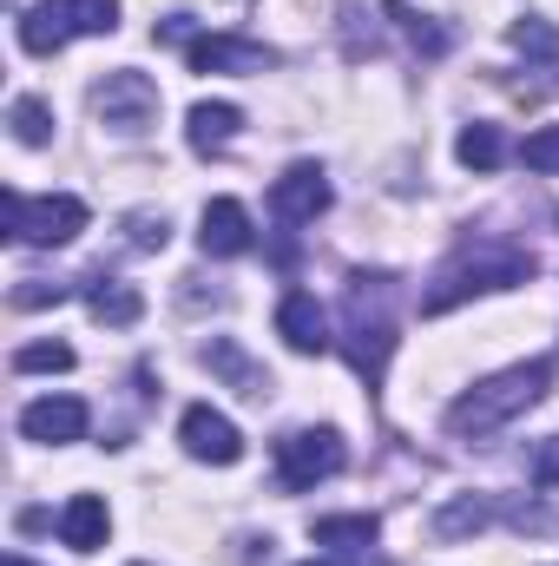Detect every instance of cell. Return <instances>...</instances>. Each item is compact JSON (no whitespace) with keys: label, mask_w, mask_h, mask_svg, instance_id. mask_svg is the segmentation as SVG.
Instances as JSON below:
<instances>
[{"label":"cell","mask_w":559,"mask_h":566,"mask_svg":"<svg viewBox=\"0 0 559 566\" xmlns=\"http://www.w3.org/2000/svg\"><path fill=\"white\" fill-rule=\"evenodd\" d=\"M547 389H553V363H514V369H500V376H487V382H474L467 396L447 402V434L481 441V434L507 428L514 416H527Z\"/></svg>","instance_id":"cell-1"},{"label":"cell","mask_w":559,"mask_h":566,"mask_svg":"<svg viewBox=\"0 0 559 566\" xmlns=\"http://www.w3.org/2000/svg\"><path fill=\"white\" fill-rule=\"evenodd\" d=\"M534 277V258L527 251H514V244H481V251H461L434 290L421 296V310L428 316H441V310H454V303H467V296H481V290H514V283Z\"/></svg>","instance_id":"cell-2"},{"label":"cell","mask_w":559,"mask_h":566,"mask_svg":"<svg viewBox=\"0 0 559 566\" xmlns=\"http://www.w3.org/2000/svg\"><path fill=\"white\" fill-rule=\"evenodd\" d=\"M389 296H395V283L369 277V271H356L349 277V363L369 376V382H382L389 376V356H395V316H389Z\"/></svg>","instance_id":"cell-3"},{"label":"cell","mask_w":559,"mask_h":566,"mask_svg":"<svg viewBox=\"0 0 559 566\" xmlns=\"http://www.w3.org/2000/svg\"><path fill=\"white\" fill-rule=\"evenodd\" d=\"M0 211H7V238H13V244H33V251L73 244V238L86 231V205H80L73 191H46V198H20V191H7Z\"/></svg>","instance_id":"cell-4"},{"label":"cell","mask_w":559,"mask_h":566,"mask_svg":"<svg viewBox=\"0 0 559 566\" xmlns=\"http://www.w3.org/2000/svg\"><path fill=\"white\" fill-rule=\"evenodd\" d=\"M342 461H349V448H342L336 428H296V434L277 441V481L289 494H309L316 481H336Z\"/></svg>","instance_id":"cell-5"},{"label":"cell","mask_w":559,"mask_h":566,"mask_svg":"<svg viewBox=\"0 0 559 566\" xmlns=\"http://www.w3.org/2000/svg\"><path fill=\"white\" fill-rule=\"evenodd\" d=\"M93 113H99L113 133H145V126L158 119V80H151V73H133V66L106 73V80L93 86Z\"/></svg>","instance_id":"cell-6"},{"label":"cell","mask_w":559,"mask_h":566,"mask_svg":"<svg viewBox=\"0 0 559 566\" xmlns=\"http://www.w3.org/2000/svg\"><path fill=\"white\" fill-rule=\"evenodd\" d=\"M178 441H184L191 461H211V468H231V461L244 454L238 422H231L224 409H211V402H191V409L178 416Z\"/></svg>","instance_id":"cell-7"},{"label":"cell","mask_w":559,"mask_h":566,"mask_svg":"<svg viewBox=\"0 0 559 566\" xmlns=\"http://www.w3.org/2000/svg\"><path fill=\"white\" fill-rule=\"evenodd\" d=\"M86 428H93V409H86L80 396H40V402H27V409H20V434H27V441H40V448L86 441Z\"/></svg>","instance_id":"cell-8"},{"label":"cell","mask_w":559,"mask_h":566,"mask_svg":"<svg viewBox=\"0 0 559 566\" xmlns=\"http://www.w3.org/2000/svg\"><path fill=\"white\" fill-rule=\"evenodd\" d=\"M184 60H191V73H271V66H277L271 46L238 40V33H198V40L184 46Z\"/></svg>","instance_id":"cell-9"},{"label":"cell","mask_w":559,"mask_h":566,"mask_svg":"<svg viewBox=\"0 0 559 566\" xmlns=\"http://www.w3.org/2000/svg\"><path fill=\"white\" fill-rule=\"evenodd\" d=\"M329 198H336V191H329L323 165H309V158L289 165L277 185H271V211H277L283 224H316V218L329 211Z\"/></svg>","instance_id":"cell-10"},{"label":"cell","mask_w":559,"mask_h":566,"mask_svg":"<svg viewBox=\"0 0 559 566\" xmlns=\"http://www.w3.org/2000/svg\"><path fill=\"white\" fill-rule=\"evenodd\" d=\"M277 336L296 356H323V349H329V316H323V303H316L309 290H289L277 303Z\"/></svg>","instance_id":"cell-11"},{"label":"cell","mask_w":559,"mask_h":566,"mask_svg":"<svg viewBox=\"0 0 559 566\" xmlns=\"http://www.w3.org/2000/svg\"><path fill=\"white\" fill-rule=\"evenodd\" d=\"M198 244H204V258H244L251 251V211L238 198H211L198 218Z\"/></svg>","instance_id":"cell-12"},{"label":"cell","mask_w":559,"mask_h":566,"mask_svg":"<svg viewBox=\"0 0 559 566\" xmlns=\"http://www.w3.org/2000/svg\"><path fill=\"white\" fill-rule=\"evenodd\" d=\"M198 356H204V369H211V376H224L238 396H251V402H264V396H271V369H264V363H251L231 336H211Z\"/></svg>","instance_id":"cell-13"},{"label":"cell","mask_w":559,"mask_h":566,"mask_svg":"<svg viewBox=\"0 0 559 566\" xmlns=\"http://www.w3.org/2000/svg\"><path fill=\"white\" fill-rule=\"evenodd\" d=\"M106 534H113V514H106L99 494H73V501L60 507V541H66L73 554H99Z\"/></svg>","instance_id":"cell-14"},{"label":"cell","mask_w":559,"mask_h":566,"mask_svg":"<svg viewBox=\"0 0 559 566\" xmlns=\"http://www.w3.org/2000/svg\"><path fill=\"white\" fill-rule=\"evenodd\" d=\"M73 33H80L73 27V0H40V7L20 13V46L27 53H60Z\"/></svg>","instance_id":"cell-15"},{"label":"cell","mask_w":559,"mask_h":566,"mask_svg":"<svg viewBox=\"0 0 559 566\" xmlns=\"http://www.w3.org/2000/svg\"><path fill=\"white\" fill-rule=\"evenodd\" d=\"M238 126H244V113H238L231 99H198V106L184 113V139H191V151H204V158L238 139Z\"/></svg>","instance_id":"cell-16"},{"label":"cell","mask_w":559,"mask_h":566,"mask_svg":"<svg viewBox=\"0 0 559 566\" xmlns=\"http://www.w3.org/2000/svg\"><path fill=\"white\" fill-rule=\"evenodd\" d=\"M309 541L316 547H342V554H369L382 541V521L376 514H323V521H309Z\"/></svg>","instance_id":"cell-17"},{"label":"cell","mask_w":559,"mask_h":566,"mask_svg":"<svg viewBox=\"0 0 559 566\" xmlns=\"http://www.w3.org/2000/svg\"><path fill=\"white\" fill-rule=\"evenodd\" d=\"M86 310H93L99 323H113V329H133L145 316V296L119 277H86Z\"/></svg>","instance_id":"cell-18"},{"label":"cell","mask_w":559,"mask_h":566,"mask_svg":"<svg viewBox=\"0 0 559 566\" xmlns=\"http://www.w3.org/2000/svg\"><path fill=\"white\" fill-rule=\"evenodd\" d=\"M487 521H494V501H487V494H454V501L434 507V534H441V541H467V534H481Z\"/></svg>","instance_id":"cell-19"},{"label":"cell","mask_w":559,"mask_h":566,"mask_svg":"<svg viewBox=\"0 0 559 566\" xmlns=\"http://www.w3.org/2000/svg\"><path fill=\"white\" fill-rule=\"evenodd\" d=\"M454 158L467 165V171H500L507 165V133L500 126H461V139H454Z\"/></svg>","instance_id":"cell-20"},{"label":"cell","mask_w":559,"mask_h":566,"mask_svg":"<svg viewBox=\"0 0 559 566\" xmlns=\"http://www.w3.org/2000/svg\"><path fill=\"white\" fill-rule=\"evenodd\" d=\"M382 20H395V27H402V40H409L415 53H428V60H441V53H447V33H441L428 13H415L409 0H389V7H382Z\"/></svg>","instance_id":"cell-21"},{"label":"cell","mask_w":559,"mask_h":566,"mask_svg":"<svg viewBox=\"0 0 559 566\" xmlns=\"http://www.w3.org/2000/svg\"><path fill=\"white\" fill-rule=\"evenodd\" d=\"M7 126H13V139H20V145H46V139H53V106H46V99H33V93H20V99H13V113H7Z\"/></svg>","instance_id":"cell-22"},{"label":"cell","mask_w":559,"mask_h":566,"mask_svg":"<svg viewBox=\"0 0 559 566\" xmlns=\"http://www.w3.org/2000/svg\"><path fill=\"white\" fill-rule=\"evenodd\" d=\"M507 46H514V53H527V60H559V27L527 13V20H514V27H507Z\"/></svg>","instance_id":"cell-23"},{"label":"cell","mask_w":559,"mask_h":566,"mask_svg":"<svg viewBox=\"0 0 559 566\" xmlns=\"http://www.w3.org/2000/svg\"><path fill=\"white\" fill-rule=\"evenodd\" d=\"M13 369L20 376H46V369L60 376V369H73V343H20L13 349Z\"/></svg>","instance_id":"cell-24"},{"label":"cell","mask_w":559,"mask_h":566,"mask_svg":"<svg viewBox=\"0 0 559 566\" xmlns=\"http://www.w3.org/2000/svg\"><path fill=\"white\" fill-rule=\"evenodd\" d=\"M520 158H527V171H559V126H540V133H527Z\"/></svg>","instance_id":"cell-25"},{"label":"cell","mask_w":559,"mask_h":566,"mask_svg":"<svg viewBox=\"0 0 559 566\" xmlns=\"http://www.w3.org/2000/svg\"><path fill=\"white\" fill-rule=\"evenodd\" d=\"M73 27L80 33H113L119 27V0H73Z\"/></svg>","instance_id":"cell-26"},{"label":"cell","mask_w":559,"mask_h":566,"mask_svg":"<svg viewBox=\"0 0 559 566\" xmlns=\"http://www.w3.org/2000/svg\"><path fill=\"white\" fill-rule=\"evenodd\" d=\"M126 231H133V244H139V251H165V238H171L165 211H158V218H151V211H133V218H126Z\"/></svg>","instance_id":"cell-27"},{"label":"cell","mask_w":559,"mask_h":566,"mask_svg":"<svg viewBox=\"0 0 559 566\" xmlns=\"http://www.w3.org/2000/svg\"><path fill=\"white\" fill-rule=\"evenodd\" d=\"M60 296H66V283H20L13 310H40V303H60Z\"/></svg>","instance_id":"cell-28"},{"label":"cell","mask_w":559,"mask_h":566,"mask_svg":"<svg viewBox=\"0 0 559 566\" xmlns=\"http://www.w3.org/2000/svg\"><path fill=\"white\" fill-rule=\"evenodd\" d=\"M0 566H33V560H27V554H7V560H0Z\"/></svg>","instance_id":"cell-29"},{"label":"cell","mask_w":559,"mask_h":566,"mask_svg":"<svg viewBox=\"0 0 559 566\" xmlns=\"http://www.w3.org/2000/svg\"><path fill=\"white\" fill-rule=\"evenodd\" d=\"M296 566H329V560H296Z\"/></svg>","instance_id":"cell-30"}]
</instances>
